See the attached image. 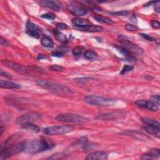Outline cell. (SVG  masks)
Listing matches in <instances>:
<instances>
[{
    "instance_id": "1",
    "label": "cell",
    "mask_w": 160,
    "mask_h": 160,
    "mask_svg": "<svg viewBox=\"0 0 160 160\" xmlns=\"http://www.w3.org/2000/svg\"><path fill=\"white\" fill-rule=\"evenodd\" d=\"M55 146V144L51 141L45 138L34 139L29 142L26 141V147L24 150L28 154H36L52 149Z\"/></svg>"
},
{
    "instance_id": "2",
    "label": "cell",
    "mask_w": 160,
    "mask_h": 160,
    "mask_svg": "<svg viewBox=\"0 0 160 160\" xmlns=\"http://www.w3.org/2000/svg\"><path fill=\"white\" fill-rule=\"evenodd\" d=\"M36 83L41 87L52 91H54L55 93L63 94H71L73 93L72 89L62 85L53 83L44 80H38Z\"/></svg>"
},
{
    "instance_id": "3",
    "label": "cell",
    "mask_w": 160,
    "mask_h": 160,
    "mask_svg": "<svg viewBox=\"0 0 160 160\" xmlns=\"http://www.w3.org/2000/svg\"><path fill=\"white\" fill-rule=\"evenodd\" d=\"M84 101L86 103L90 105L101 106H112L117 101V100L114 99L105 98L101 96H98L95 95L86 96L85 97Z\"/></svg>"
},
{
    "instance_id": "4",
    "label": "cell",
    "mask_w": 160,
    "mask_h": 160,
    "mask_svg": "<svg viewBox=\"0 0 160 160\" xmlns=\"http://www.w3.org/2000/svg\"><path fill=\"white\" fill-rule=\"evenodd\" d=\"M55 120L58 121L71 123H84L89 121V119L83 116L73 113H62L58 115Z\"/></svg>"
},
{
    "instance_id": "5",
    "label": "cell",
    "mask_w": 160,
    "mask_h": 160,
    "mask_svg": "<svg viewBox=\"0 0 160 160\" xmlns=\"http://www.w3.org/2000/svg\"><path fill=\"white\" fill-rule=\"evenodd\" d=\"M26 141H21L16 144L5 149L2 151H0V159L3 160L7 159L15 154L24 151L26 147Z\"/></svg>"
},
{
    "instance_id": "6",
    "label": "cell",
    "mask_w": 160,
    "mask_h": 160,
    "mask_svg": "<svg viewBox=\"0 0 160 160\" xmlns=\"http://www.w3.org/2000/svg\"><path fill=\"white\" fill-rule=\"evenodd\" d=\"M74 130L73 126L70 125L51 126L43 129V133L47 135L55 136L68 133Z\"/></svg>"
},
{
    "instance_id": "7",
    "label": "cell",
    "mask_w": 160,
    "mask_h": 160,
    "mask_svg": "<svg viewBox=\"0 0 160 160\" xmlns=\"http://www.w3.org/2000/svg\"><path fill=\"white\" fill-rule=\"evenodd\" d=\"M120 42L122 44V47L125 48L130 53H135V54L141 55L143 53V49L139 46L134 44L131 41L124 38L123 36H120Z\"/></svg>"
},
{
    "instance_id": "8",
    "label": "cell",
    "mask_w": 160,
    "mask_h": 160,
    "mask_svg": "<svg viewBox=\"0 0 160 160\" xmlns=\"http://www.w3.org/2000/svg\"><path fill=\"white\" fill-rule=\"evenodd\" d=\"M41 119V115L36 113H31L21 115L17 118L16 122L21 125L27 123H34Z\"/></svg>"
},
{
    "instance_id": "9",
    "label": "cell",
    "mask_w": 160,
    "mask_h": 160,
    "mask_svg": "<svg viewBox=\"0 0 160 160\" xmlns=\"http://www.w3.org/2000/svg\"><path fill=\"white\" fill-rule=\"evenodd\" d=\"M126 116V113L123 112H115L105 114H101L95 117L96 120H113L120 118H123Z\"/></svg>"
},
{
    "instance_id": "10",
    "label": "cell",
    "mask_w": 160,
    "mask_h": 160,
    "mask_svg": "<svg viewBox=\"0 0 160 160\" xmlns=\"http://www.w3.org/2000/svg\"><path fill=\"white\" fill-rule=\"evenodd\" d=\"M2 63L6 66L14 70L16 72H18L20 74L23 75H26L28 74V70L25 69V67L21 66V65H19L16 63L7 60H3L2 61Z\"/></svg>"
},
{
    "instance_id": "11",
    "label": "cell",
    "mask_w": 160,
    "mask_h": 160,
    "mask_svg": "<svg viewBox=\"0 0 160 160\" xmlns=\"http://www.w3.org/2000/svg\"><path fill=\"white\" fill-rule=\"evenodd\" d=\"M135 104L141 108H146L153 112H157L159 110L158 106L151 101H145L143 99L138 100L135 102Z\"/></svg>"
},
{
    "instance_id": "12",
    "label": "cell",
    "mask_w": 160,
    "mask_h": 160,
    "mask_svg": "<svg viewBox=\"0 0 160 160\" xmlns=\"http://www.w3.org/2000/svg\"><path fill=\"white\" fill-rule=\"evenodd\" d=\"M74 28L81 31H86V32H91V33H94V32H100L103 30V27L100 26H97V25H89L87 26H82V27H76L74 26Z\"/></svg>"
},
{
    "instance_id": "13",
    "label": "cell",
    "mask_w": 160,
    "mask_h": 160,
    "mask_svg": "<svg viewBox=\"0 0 160 160\" xmlns=\"http://www.w3.org/2000/svg\"><path fill=\"white\" fill-rule=\"evenodd\" d=\"M74 5L71 4L70 5V11L74 15L78 16H84L87 14L88 11L86 9L83 7H80L77 6L76 4L73 3Z\"/></svg>"
},
{
    "instance_id": "14",
    "label": "cell",
    "mask_w": 160,
    "mask_h": 160,
    "mask_svg": "<svg viewBox=\"0 0 160 160\" xmlns=\"http://www.w3.org/2000/svg\"><path fill=\"white\" fill-rule=\"evenodd\" d=\"M108 158V154L104 151H95L90 153L86 158L88 160H104Z\"/></svg>"
},
{
    "instance_id": "15",
    "label": "cell",
    "mask_w": 160,
    "mask_h": 160,
    "mask_svg": "<svg viewBox=\"0 0 160 160\" xmlns=\"http://www.w3.org/2000/svg\"><path fill=\"white\" fill-rule=\"evenodd\" d=\"M121 134H123L124 135H126V136H133L136 139H140V140H146V139L148 138V136H146L144 134L141 133V132H138V131H133V130H126V131H123V132L121 133Z\"/></svg>"
},
{
    "instance_id": "16",
    "label": "cell",
    "mask_w": 160,
    "mask_h": 160,
    "mask_svg": "<svg viewBox=\"0 0 160 160\" xmlns=\"http://www.w3.org/2000/svg\"><path fill=\"white\" fill-rule=\"evenodd\" d=\"M39 4L46 8H48L49 9L53 10L55 11H58L60 9V7L59 5L53 1H51V0H45V1H41L39 2Z\"/></svg>"
},
{
    "instance_id": "17",
    "label": "cell",
    "mask_w": 160,
    "mask_h": 160,
    "mask_svg": "<svg viewBox=\"0 0 160 160\" xmlns=\"http://www.w3.org/2000/svg\"><path fill=\"white\" fill-rule=\"evenodd\" d=\"M160 156V152L159 149H152L148 153L143 155L141 159H152L154 158H159Z\"/></svg>"
},
{
    "instance_id": "18",
    "label": "cell",
    "mask_w": 160,
    "mask_h": 160,
    "mask_svg": "<svg viewBox=\"0 0 160 160\" xmlns=\"http://www.w3.org/2000/svg\"><path fill=\"white\" fill-rule=\"evenodd\" d=\"M0 87L5 89H20L21 87L19 85L8 81L0 80Z\"/></svg>"
},
{
    "instance_id": "19",
    "label": "cell",
    "mask_w": 160,
    "mask_h": 160,
    "mask_svg": "<svg viewBox=\"0 0 160 160\" xmlns=\"http://www.w3.org/2000/svg\"><path fill=\"white\" fill-rule=\"evenodd\" d=\"M115 48L121 53V54L126 58L127 60L129 62H135L136 60V58L131 55V53H130L128 51H127L125 48H124L122 46H115Z\"/></svg>"
},
{
    "instance_id": "20",
    "label": "cell",
    "mask_w": 160,
    "mask_h": 160,
    "mask_svg": "<svg viewBox=\"0 0 160 160\" xmlns=\"http://www.w3.org/2000/svg\"><path fill=\"white\" fill-rule=\"evenodd\" d=\"M141 121L144 123V125L160 130L159 123L154 120H152V119L148 118H143L141 119Z\"/></svg>"
},
{
    "instance_id": "21",
    "label": "cell",
    "mask_w": 160,
    "mask_h": 160,
    "mask_svg": "<svg viewBox=\"0 0 160 160\" xmlns=\"http://www.w3.org/2000/svg\"><path fill=\"white\" fill-rule=\"evenodd\" d=\"M72 23L76 27H82L85 26H87L90 24V22L86 19H83V18H73L72 20Z\"/></svg>"
},
{
    "instance_id": "22",
    "label": "cell",
    "mask_w": 160,
    "mask_h": 160,
    "mask_svg": "<svg viewBox=\"0 0 160 160\" xmlns=\"http://www.w3.org/2000/svg\"><path fill=\"white\" fill-rule=\"evenodd\" d=\"M22 128L27 130L28 131H31L34 133H39L40 131V128L39 126H38L37 125H36L35 124H34L33 123H25L23 125H21Z\"/></svg>"
},
{
    "instance_id": "23",
    "label": "cell",
    "mask_w": 160,
    "mask_h": 160,
    "mask_svg": "<svg viewBox=\"0 0 160 160\" xmlns=\"http://www.w3.org/2000/svg\"><path fill=\"white\" fill-rule=\"evenodd\" d=\"M93 17L95 20H96L98 22L101 23H106V24H113V21L108 17L98 15H94L93 16Z\"/></svg>"
},
{
    "instance_id": "24",
    "label": "cell",
    "mask_w": 160,
    "mask_h": 160,
    "mask_svg": "<svg viewBox=\"0 0 160 160\" xmlns=\"http://www.w3.org/2000/svg\"><path fill=\"white\" fill-rule=\"evenodd\" d=\"M54 32H55V38H57V39L58 41H60V42H61L63 44H67L68 43V38H66V36L63 33H61L58 30H55Z\"/></svg>"
},
{
    "instance_id": "25",
    "label": "cell",
    "mask_w": 160,
    "mask_h": 160,
    "mask_svg": "<svg viewBox=\"0 0 160 160\" xmlns=\"http://www.w3.org/2000/svg\"><path fill=\"white\" fill-rule=\"evenodd\" d=\"M143 128L149 134H151V135H153L154 136H156L158 138L159 137V135H160L159 130H160L156 129V128H153V127L148 126L146 125H144V126Z\"/></svg>"
},
{
    "instance_id": "26",
    "label": "cell",
    "mask_w": 160,
    "mask_h": 160,
    "mask_svg": "<svg viewBox=\"0 0 160 160\" xmlns=\"http://www.w3.org/2000/svg\"><path fill=\"white\" fill-rule=\"evenodd\" d=\"M84 57L87 60H92L96 59L98 57V54L95 51L91 49H88L85 52Z\"/></svg>"
},
{
    "instance_id": "27",
    "label": "cell",
    "mask_w": 160,
    "mask_h": 160,
    "mask_svg": "<svg viewBox=\"0 0 160 160\" xmlns=\"http://www.w3.org/2000/svg\"><path fill=\"white\" fill-rule=\"evenodd\" d=\"M41 44L46 48H52L54 46V43L48 37H43L41 40Z\"/></svg>"
},
{
    "instance_id": "28",
    "label": "cell",
    "mask_w": 160,
    "mask_h": 160,
    "mask_svg": "<svg viewBox=\"0 0 160 160\" xmlns=\"http://www.w3.org/2000/svg\"><path fill=\"white\" fill-rule=\"evenodd\" d=\"M26 29H27V31H40V28L31 21H27Z\"/></svg>"
},
{
    "instance_id": "29",
    "label": "cell",
    "mask_w": 160,
    "mask_h": 160,
    "mask_svg": "<svg viewBox=\"0 0 160 160\" xmlns=\"http://www.w3.org/2000/svg\"><path fill=\"white\" fill-rule=\"evenodd\" d=\"M83 50H84V48L81 46H77L73 49L72 53L74 56H76V57L80 56V55L82 54Z\"/></svg>"
},
{
    "instance_id": "30",
    "label": "cell",
    "mask_w": 160,
    "mask_h": 160,
    "mask_svg": "<svg viewBox=\"0 0 160 160\" xmlns=\"http://www.w3.org/2000/svg\"><path fill=\"white\" fill-rule=\"evenodd\" d=\"M49 70L54 71H58V72H63L65 70V68L59 65H52L49 68Z\"/></svg>"
},
{
    "instance_id": "31",
    "label": "cell",
    "mask_w": 160,
    "mask_h": 160,
    "mask_svg": "<svg viewBox=\"0 0 160 160\" xmlns=\"http://www.w3.org/2000/svg\"><path fill=\"white\" fill-rule=\"evenodd\" d=\"M109 14L114 15V16H127L129 14V11H117V12H108Z\"/></svg>"
},
{
    "instance_id": "32",
    "label": "cell",
    "mask_w": 160,
    "mask_h": 160,
    "mask_svg": "<svg viewBox=\"0 0 160 160\" xmlns=\"http://www.w3.org/2000/svg\"><path fill=\"white\" fill-rule=\"evenodd\" d=\"M133 66H131V65H125L124 66V67L123 68L121 71L120 72V75H125L130 71H131V70H133Z\"/></svg>"
},
{
    "instance_id": "33",
    "label": "cell",
    "mask_w": 160,
    "mask_h": 160,
    "mask_svg": "<svg viewBox=\"0 0 160 160\" xmlns=\"http://www.w3.org/2000/svg\"><path fill=\"white\" fill-rule=\"evenodd\" d=\"M94 146V143H89L86 142L85 143L83 144V149H84V151H88L91 149Z\"/></svg>"
},
{
    "instance_id": "34",
    "label": "cell",
    "mask_w": 160,
    "mask_h": 160,
    "mask_svg": "<svg viewBox=\"0 0 160 160\" xmlns=\"http://www.w3.org/2000/svg\"><path fill=\"white\" fill-rule=\"evenodd\" d=\"M150 101L153 102V103L156 104V105L159 106V95H153L151 96L150 98Z\"/></svg>"
},
{
    "instance_id": "35",
    "label": "cell",
    "mask_w": 160,
    "mask_h": 160,
    "mask_svg": "<svg viewBox=\"0 0 160 160\" xmlns=\"http://www.w3.org/2000/svg\"><path fill=\"white\" fill-rule=\"evenodd\" d=\"M125 28L130 31H137L138 30V28L134 25H131V24H128L125 26Z\"/></svg>"
},
{
    "instance_id": "36",
    "label": "cell",
    "mask_w": 160,
    "mask_h": 160,
    "mask_svg": "<svg viewBox=\"0 0 160 160\" xmlns=\"http://www.w3.org/2000/svg\"><path fill=\"white\" fill-rule=\"evenodd\" d=\"M26 33L28 35H30V36H32V37L37 38V39L39 38L40 36L39 33H38V31H27Z\"/></svg>"
},
{
    "instance_id": "37",
    "label": "cell",
    "mask_w": 160,
    "mask_h": 160,
    "mask_svg": "<svg viewBox=\"0 0 160 160\" xmlns=\"http://www.w3.org/2000/svg\"><path fill=\"white\" fill-rule=\"evenodd\" d=\"M41 18H45L47 20H53L55 19V16L52 13H46V14L42 15Z\"/></svg>"
},
{
    "instance_id": "38",
    "label": "cell",
    "mask_w": 160,
    "mask_h": 160,
    "mask_svg": "<svg viewBox=\"0 0 160 160\" xmlns=\"http://www.w3.org/2000/svg\"><path fill=\"white\" fill-rule=\"evenodd\" d=\"M91 79V78H76V79H75V80L76 82H77L78 83L83 84Z\"/></svg>"
},
{
    "instance_id": "39",
    "label": "cell",
    "mask_w": 160,
    "mask_h": 160,
    "mask_svg": "<svg viewBox=\"0 0 160 160\" xmlns=\"http://www.w3.org/2000/svg\"><path fill=\"white\" fill-rule=\"evenodd\" d=\"M0 75H1V76H2L8 78L9 79H12L13 78V76H12V75L11 74H10V73H8L7 72L4 71L3 70H1V71H0Z\"/></svg>"
},
{
    "instance_id": "40",
    "label": "cell",
    "mask_w": 160,
    "mask_h": 160,
    "mask_svg": "<svg viewBox=\"0 0 160 160\" xmlns=\"http://www.w3.org/2000/svg\"><path fill=\"white\" fill-rule=\"evenodd\" d=\"M57 28L58 30H66L68 28V26L67 25L63 23H58L57 25Z\"/></svg>"
},
{
    "instance_id": "41",
    "label": "cell",
    "mask_w": 160,
    "mask_h": 160,
    "mask_svg": "<svg viewBox=\"0 0 160 160\" xmlns=\"http://www.w3.org/2000/svg\"><path fill=\"white\" fill-rule=\"evenodd\" d=\"M63 55H64V53H62V51H59V50H57L56 51L53 52L52 54H51V55L53 57H62L63 56Z\"/></svg>"
},
{
    "instance_id": "42",
    "label": "cell",
    "mask_w": 160,
    "mask_h": 160,
    "mask_svg": "<svg viewBox=\"0 0 160 160\" xmlns=\"http://www.w3.org/2000/svg\"><path fill=\"white\" fill-rule=\"evenodd\" d=\"M139 35H141L143 38H144L145 39L149 41H152L154 39V38L150 36L149 35L147 34H145V33H139Z\"/></svg>"
},
{
    "instance_id": "43",
    "label": "cell",
    "mask_w": 160,
    "mask_h": 160,
    "mask_svg": "<svg viewBox=\"0 0 160 160\" xmlns=\"http://www.w3.org/2000/svg\"><path fill=\"white\" fill-rule=\"evenodd\" d=\"M151 26H153V28H159V26H160V23L158 21H156V20H152L151 21Z\"/></svg>"
},
{
    "instance_id": "44",
    "label": "cell",
    "mask_w": 160,
    "mask_h": 160,
    "mask_svg": "<svg viewBox=\"0 0 160 160\" xmlns=\"http://www.w3.org/2000/svg\"><path fill=\"white\" fill-rule=\"evenodd\" d=\"M0 43H1V45H2L3 46H8L9 44L7 40L4 39L2 36L0 38Z\"/></svg>"
},
{
    "instance_id": "45",
    "label": "cell",
    "mask_w": 160,
    "mask_h": 160,
    "mask_svg": "<svg viewBox=\"0 0 160 160\" xmlns=\"http://www.w3.org/2000/svg\"><path fill=\"white\" fill-rule=\"evenodd\" d=\"M159 1L156 2V3L154 4V10H155V11H156L158 13H159L160 12V8H159Z\"/></svg>"
},
{
    "instance_id": "46",
    "label": "cell",
    "mask_w": 160,
    "mask_h": 160,
    "mask_svg": "<svg viewBox=\"0 0 160 160\" xmlns=\"http://www.w3.org/2000/svg\"><path fill=\"white\" fill-rule=\"evenodd\" d=\"M44 58H46L45 56H44V55H42V54L39 55L38 56V57H37V60H42V59H44Z\"/></svg>"
},
{
    "instance_id": "47",
    "label": "cell",
    "mask_w": 160,
    "mask_h": 160,
    "mask_svg": "<svg viewBox=\"0 0 160 160\" xmlns=\"http://www.w3.org/2000/svg\"><path fill=\"white\" fill-rule=\"evenodd\" d=\"M0 131H1V133H0V135H2V134L4 131V128L3 126H2L1 128H0Z\"/></svg>"
}]
</instances>
